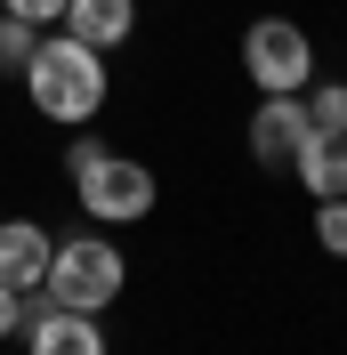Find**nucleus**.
I'll list each match as a JSON object with an SVG mask.
<instances>
[{
    "instance_id": "obj_9",
    "label": "nucleus",
    "mask_w": 347,
    "mask_h": 355,
    "mask_svg": "<svg viewBox=\"0 0 347 355\" xmlns=\"http://www.w3.org/2000/svg\"><path fill=\"white\" fill-rule=\"evenodd\" d=\"M291 178L307 186V202H347V137H307V154L291 162Z\"/></svg>"
},
{
    "instance_id": "obj_11",
    "label": "nucleus",
    "mask_w": 347,
    "mask_h": 355,
    "mask_svg": "<svg viewBox=\"0 0 347 355\" xmlns=\"http://www.w3.org/2000/svg\"><path fill=\"white\" fill-rule=\"evenodd\" d=\"M307 121L323 137H347V81H307Z\"/></svg>"
},
{
    "instance_id": "obj_4",
    "label": "nucleus",
    "mask_w": 347,
    "mask_h": 355,
    "mask_svg": "<svg viewBox=\"0 0 347 355\" xmlns=\"http://www.w3.org/2000/svg\"><path fill=\"white\" fill-rule=\"evenodd\" d=\"M73 194H81V210L97 226H137V218H153V202H162V186H153V170L146 162H130V154H97L81 178H73Z\"/></svg>"
},
{
    "instance_id": "obj_1",
    "label": "nucleus",
    "mask_w": 347,
    "mask_h": 355,
    "mask_svg": "<svg viewBox=\"0 0 347 355\" xmlns=\"http://www.w3.org/2000/svg\"><path fill=\"white\" fill-rule=\"evenodd\" d=\"M105 89H113V81H105V49L73 41V33H41L33 65H24V97H33V113L81 130V121L105 113Z\"/></svg>"
},
{
    "instance_id": "obj_5",
    "label": "nucleus",
    "mask_w": 347,
    "mask_h": 355,
    "mask_svg": "<svg viewBox=\"0 0 347 355\" xmlns=\"http://www.w3.org/2000/svg\"><path fill=\"white\" fill-rule=\"evenodd\" d=\"M307 137H315L307 97H259V113H251V162L259 170H291L307 154Z\"/></svg>"
},
{
    "instance_id": "obj_12",
    "label": "nucleus",
    "mask_w": 347,
    "mask_h": 355,
    "mask_svg": "<svg viewBox=\"0 0 347 355\" xmlns=\"http://www.w3.org/2000/svg\"><path fill=\"white\" fill-rule=\"evenodd\" d=\"M315 243L331 259H347V202H315Z\"/></svg>"
},
{
    "instance_id": "obj_7",
    "label": "nucleus",
    "mask_w": 347,
    "mask_h": 355,
    "mask_svg": "<svg viewBox=\"0 0 347 355\" xmlns=\"http://www.w3.org/2000/svg\"><path fill=\"white\" fill-rule=\"evenodd\" d=\"M17 339H24V355H105L97 315H81V307H49V315H33Z\"/></svg>"
},
{
    "instance_id": "obj_14",
    "label": "nucleus",
    "mask_w": 347,
    "mask_h": 355,
    "mask_svg": "<svg viewBox=\"0 0 347 355\" xmlns=\"http://www.w3.org/2000/svg\"><path fill=\"white\" fill-rule=\"evenodd\" d=\"M17 331H24V291L0 283V339H17Z\"/></svg>"
},
{
    "instance_id": "obj_3",
    "label": "nucleus",
    "mask_w": 347,
    "mask_h": 355,
    "mask_svg": "<svg viewBox=\"0 0 347 355\" xmlns=\"http://www.w3.org/2000/svg\"><path fill=\"white\" fill-rule=\"evenodd\" d=\"M242 73L259 81V97H307L315 81V41L291 17H251L242 33Z\"/></svg>"
},
{
    "instance_id": "obj_8",
    "label": "nucleus",
    "mask_w": 347,
    "mask_h": 355,
    "mask_svg": "<svg viewBox=\"0 0 347 355\" xmlns=\"http://www.w3.org/2000/svg\"><path fill=\"white\" fill-rule=\"evenodd\" d=\"M57 24H65L73 41H89V49H121L137 33V0H65Z\"/></svg>"
},
{
    "instance_id": "obj_13",
    "label": "nucleus",
    "mask_w": 347,
    "mask_h": 355,
    "mask_svg": "<svg viewBox=\"0 0 347 355\" xmlns=\"http://www.w3.org/2000/svg\"><path fill=\"white\" fill-rule=\"evenodd\" d=\"M0 8L24 17V24H57V17H65V0H0Z\"/></svg>"
},
{
    "instance_id": "obj_15",
    "label": "nucleus",
    "mask_w": 347,
    "mask_h": 355,
    "mask_svg": "<svg viewBox=\"0 0 347 355\" xmlns=\"http://www.w3.org/2000/svg\"><path fill=\"white\" fill-rule=\"evenodd\" d=\"M97 154H105V146H97V137H73V146H65V178H81L89 162H97Z\"/></svg>"
},
{
    "instance_id": "obj_2",
    "label": "nucleus",
    "mask_w": 347,
    "mask_h": 355,
    "mask_svg": "<svg viewBox=\"0 0 347 355\" xmlns=\"http://www.w3.org/2000/svg\"><path fill=\"white\" fill-rule=\"evenodd\" d=\"M121 283H130V259H121V243H105V234H65L57 243V259H49V299L57 307H81V315H105L113 299H121Z\"/></svg>"
},
{
    "instance_id": "obj_10",
    "label": "nucleus",
    "mask_w": 347,
    "mask_h": 355,
    "mask_svg": "<svg viewBox=\"0 0 347 355\" xmlns=\"http://www.w3.org/2000/svg\"><path fill=\"white\" fill-rule=\"evenodd\" d=\"M33 49H41V24H24V17H8V8H0V81H24Z\"/></svg>"
},
{
    "instance_id": "obj_6",
    "label": "nucleus",
    "mask_w": 347,
    "mask_h": 355,
    "mask_svg": "<svg viewBox=\"0 0 347 355\" xmlns=\"http://www.w3.org/2000/svg\"><path fill=\"white\" fill-rule=\"evenodd\" d=\"M49 259H57V234L33 218H0V283L8 291H41L49 283Z\"/></svg>"
}]
</instances>
